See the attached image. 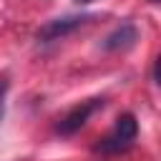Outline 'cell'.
<instances>
[{"instance_id":"obj_1","label":"cell","mask_w":161,"mask_h":161,"mask_svg":"<svg viewBox=\"0 0 161 161\" xmlns=\"http://www.w3.org/2000/svg\"><path fill=\"white\" fill-rule=\"evenodd\" d=\"M138 136V121L133 113H121L113 123V128L101 136L96 143H93V151L96 153H103V156H113V153H123L133 146Z\"/></svg>"},{"instance_id":"obj_2","label":"cell","mask_w":161,"mask_h":161,"mask_svg":"<svg viewBox=\"0 0 161 161\" xmlns=\"http://www.w3.org/2000/svg\"><path fill=\"white\" fill-rule=\"evenodd\" d=\"M93 20V15H88V13H75V15H60V18H53V20H48L38 33H35V40L38 43H55V40H63V38H68L70 33H75L78 28H83L86 23H91Z\"/></svg>"},{"instance_id":"obj_3","label":"cell","mask_w":161,"mask_h":161,"mask_svg":"<svg viewBox=\"0 0 161 161\" xmlns=\"http://www.w3.org/2000/svg\"><path fill=\"white\" fill-rule=\"evenodd\" d=\"M103 106H106V98H88V101L75 103V106L58 121L55 131H58L60 136H73V133L80 131V128L88 123V118H91L96 111H101Z\"/></svg>"},{"instance_id":"obj_4","label":"cell","mask_w":161,"mask_h":161,"mask_svg":"<svg viewBox=\"0 0 161 161\" xmlns=\"http://www.w3.org/2000/svg\"><path fill=\"white\" fill-rule=\"evenodd\" d=\"M138 40V28L133 23H121L116 30H111L103 40H101V48L106 53H118V50H128L133 48Z\"/></svg>"},{"instance_id":"obj_5","label":"cell","mask_w":161,"mask_h":161,"mask_svg":"<svg viewBox=\"0 0 161 161\" xmlns=\"http://www.w3.org/2000/svg\"><path fill=\"white\" fill-rule=\"evenodd\" d=\"M78 5H88V3H93V0H75Z\"/></svg>"},{"instance_id":"obj_6","label":"cell","mask_w":161,"mask_h":161,"mask_svg":"<svg viewBox=\"0 0 161 161\" xmlns=\"http://www.w3.org/2000/svg\"><path fill=\"white\" fill-rule=\"evenodd\" d=\"M148 3H153V5H156V3H158V0H148Z\"/></svg>"},{"instance_id":"obj_7","label":"cell","mask_w":161,"mask_h":161,"mask_svg":"<svg viewBox=\"0 0 161 161\" xmlns=\"http://www.w3.org/2000/svg\"><path fill=\"white\" fill-rule=\"evenodd\" d=\"M0 113H3V111H0Z\"/></svg>"}]
</instances>
